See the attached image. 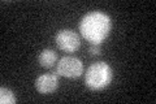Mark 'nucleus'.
Segmentation results:
<instances>
[{
  "label": "nucleus",
  "instance_id": "nucleus-1",
  "mask_svg": "<svg viewBox=\"0 0 156 104\" xmlns=\"http://www.w3.org/2000/svg\"><path fill=\"white\" fill-rule=\"evenodd\" d=\"M112 21L108 14L92 11L85 14L80 22V33L91 44H100L109 35Z\"/></svg>",
  "mask_w": 156,
  "mask_h": 104
},
{
  "label": "nucleus",
  "instance_id": "nucleus-2",
  "mask_svg": "<svg viewBox=\"0 0 156 104\" xmlns=\"http://www.w3.org/2000/svg\"><path fill=\"white\" fill-rule=\"evenodd\" d=\"M113 77L112 68L104 61L91 64L85 73V83L91 90H103L111 83Z\"/></svg>",
  "mask_w": 156,
  "mask_h": 104
},
{
  "label": "nucleus",
  "instance_id": "nucleus-3",
  "mask_svg": "<svg viewBox=\"0 0 156 104\" xmlns=\"http://www.w3.org/2000/svg\"><path fill=\"white\" fill-rule=\"evenodd\" d=\"M56 73L65 78H78L83 73V64L78 57L64 56L57 63Z\"/></svg>",
  "mask_w": 156,
  "mask_h": 104
},
{
  "label": "nucleus",
  "instance_id": "nucleus-4",
  "mask_svg": "<svg viewBox=\"0 0 156 104\" xmlns=\"http://www.w3.org/2000/svg\"><path fill=\"white\" fill-rule=\"evenodd\" d=\"M55 42L57 47L65 52H76L81 47V41L78 34L70 29H62V30L57 31Z\"/></svg>",
  "mask_w": 156,
  "mask_h": 104
},
{
  "label": "nucleus",
  "instance_id": "nucleus-5",
  "mask_svg": "<svg viewBox=\"0 0 156 104\" xmlns=\"http://www.w3.org/2000/svg\"><path fill=\"white\" fill-rule=\"evenodd\" d=\"M58 83L60 82H58L56 74H42L35 80V88L38 92L47 95V94H52L57 90Z\"/></svg>",
  "mask_w": 156,
  "mask_h": 104
},
{
  "label": "nucleus",
  "instance_id": "nucleus-6",
  "mask_svg": "<svg viewBox=\"0 0 156 104\" xmlns=\"http://www.w3.org/2000/svg\"><path fill=\"white\" fill-rule=\"evenodd\" d=\"M57 60V55L53 49H43V51L39 53L38 61L41 64V66L43 68H52L55 65V63Z\"/></svg>",
  "mask_w": 156,
  "mask_h": 104
},
{
  "label": "nucleus",
  "instance_id": "nucleus-7",
  "mask_svg": "<svg viewBox=\"0 0 156 104\" xmlns=\"http://www.w3.org/2000/svg\"><path fill=\"white\" fill-rule=\"evenodd\" d=\"M16 102H17V98L13 94V91H11L9 88H5V87L0 88V103L2 104H13Z\"/></svg>",
  "mask_w": 156,
  "mask_h": 104
},
{
  "label": "nucleus",
  "instance_id": "nucleus-8",
  "mask_svg": "<svg viewBox=\"0 0 156 104\" xmlns=\"http://www.w3.org/2000/svg\"><path fill=\"white\" fill-rule=\"evenodd\" d=\"M89 52H90V55H92V56L100 55V52H101L100 44H91L90 48H89Z\"/></svg>",
  "mask_w": 156,
  "mask_h": 104
}]
</instances>
